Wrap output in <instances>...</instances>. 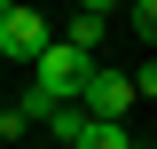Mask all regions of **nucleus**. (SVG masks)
I'll use <instances>...</instances> for the list:
<instances>
[{
	"mask_svg": "<svg viewBox=\"0 0 157 149\" xmlns=\"http://www.w3.org/2000/svg\"><path fill=\"white\" fill-rule=\"evenodd\" d=\"M47 39H55V24L39 16L32 0H0V55H8V63H32Z\"/></svg>",
	"mask_w": 157,
	"mask_h": 149,
	"instance_id": "f257e3e1",
	"label": "nucleus"
},
{
	"mask_svg": "<svg viewBox=\"0 0 157 149\" xmlns=\"http://www.w3.org/2000/svg\"><path fill=\"white\" fill-rule=\"evenodd\" d=\"M78 110L86 118H102V126H126V110H134V86H126V71H86L78 78Z\"/></svg>",
	"mask_w": 157,
	"mask_h": 149,
	"instance_id": "f03ea898",
	"label": "nucleus"
},
{
	"mask_svg": "<svg viewBox=\"0 0 157 149\" xmlns=\"http://www.w3.org/2000/svg\"><path fill=\"white\" fill-rule=\"evenodd\" d=\"M63 47H71V55H86V63H94L102 55V39H110V24H102V16H78V8H71V24H63Z\"/></svg>",
	"mask_w": 157,
	"mask_h": 149,
	"instance_id": "7ed1b4c3",
	"label": "nucleus"
},
{
	"mask_svg": "<svg viewBox=\"0 0 157 149\" xmlns=\"http://www.w3.org/2000/svg\"><path fill=\"white\" fill-rule=\"evenodd\" d=\"M39 126H47V133H55V141H63V149H78V133H86V126H94V118H86V110H78V102H63V110H47V118H39Z\"/></svg>",
	"mask_w": 157,
	"mask_h": 149,
	"instance_id": "20e7f679",
	"label": "nucleus"
},
{
	"mask_svg": "<svg viewBox=\"0 0 157 149\" xmlns=\"http://www.w3.org/2000/svg\"><path fill=\"white\" fill-rule=\"evenodd\" d=\"M78 149H141V141H134V126H102L94 118V126L78 133Z\"/></svg>",
	"mask_w": 157,
	"mask_h": 149,
	"instance_id": "39448f33",
	"label": "nucleus"
},
{
	"mask_svg": "<svg viewBox=\"0 0 157 149\" xmlns=\"http://www.w3.org/2000/svg\"><path fill=\"white\" fill-rule=\"evenodd\" d=\"M126 24H134V39L157 32V0H126Z\"/></svg>",
	"mask_w": 157,
	"mask_h": 149,
	"instance_id": "423d86ee",
	"label": "nucleus"
},
{
	"mask_svg": "<svg viewBox=\"0 0 157 149\" xmlns=\"http://www.w3.org/2000/svg\"><path fill=\"white\" fill-rule=\"evenodd\" d=\"M118 8H126V0H78V16H102V24H110Z\"/></svg>",
	"mask_w": 157,
	"mask_h": 149,
	"instance_id": "0eeeda50",
	"label": "nucleus"
},
{
	"mask_svg": "<svg viewBox=\"0 0 157 149\" xmlns=\"http://www.w3.org/2000/svg\"><path fill=\"white\" fill-rule=\"evenodd\" d=\"M0 118H8V94H0Z\"/></svg>",
	"mask_w": 157,
	"mask_h": 149,
	"instance_id": "6e6552de",
	"label": "nucleus"
}]
</instances>
